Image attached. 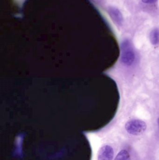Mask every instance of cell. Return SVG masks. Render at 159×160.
<instances>
[{"label": "cell", "mask_w": 159, "mask_h": 160, "mask_svg": "<svg viewBox=\"0 0 159 160\" xmlns=\"http://www.w3.org/2000/svg\"><path fill=\"white\" fill-rule=\"evenodd\" d=\"M114 160H130V156L127 150L123 149L117 154Z\"/></svg>", "instance_id": "cell-6"}, {"label": "cell", "mask_w": 159, "mask_h": 160, "mask_svg": "<svg viewBox=\"0 0 159 160\" xmlns=\"http://www.w3.org/2000/svg\"><path fill=\"white\" fill-rule=\"evenodd\" d=\"M150 40L153 45H157L159 43V30L157 28L152 30L150 33Z\"/></svg>", "instance_id": "cell-5"}, {"label": "cell", "mask_w": 159, "mask_h": 160, "mask_svg": "<svg viewBox=\"0 0 159 160\" xmlns=\"http://www.w3.org/2000/svg\"><path fill=\"white\" fill-rule=\"evenodd\" d=\"M114 151L111 146L105 145L101 148L98 153V160H112Z\"/></svg>", "instance_id": "cell-3"}, {"label": "cell", "mask_w": 159, "mask_h": 160, "mask_svg": "<svg viewBox=\"0 0 159 160\" xmlns=\"http://www.w3.org/2000/svg\"><path fill=\"white\" fill-rule=\"evenodd\" d=\"M125 129L128 133L133 135H141L145 132L147 126L144 121L140 119H132L126 123Z\"/></svg>", "instance_id": "cell-2"}, {"label": "cell", "mask_w": 159, "mask_h": 160, "mask_svg": "<svg viewBox=\"0 0 159 160\" xmlns=\"http://www.w3.org/2000/svg\"><path fill=\"white\" fill-rule=\"evenodd\" d=\"M108 14L112 20L117 25H122L123 22V17L118 8L115 7H110L108 9Z\"/></svg>", "instance_id": "cell-4"}, {"label": "cell", "mask_w": 159, "mask_h": 160, "mask_svg": "<svg viewBox=\"0 0 159 160\" xmlns=\"http://www.w3.org/2000/svg\"><path fill=\"white\" fill-rule=\"evenodd\" d=\"M121 62L126 65H132L135 61V55L131 43L129 40H125L121 44Z\"/></svg>", "instance_id": "cell-1"}, {"label": "cell", "mask_w": 159, "mask_h": 160, "mask_svg": "<svg viewBox=\"0 0 159 160\" xmlns=\"http://www.w3.org/2000/svg\"><path fill=\"white\" fill-rule=\"evenodd\" d=\"M142 2L146 4H153L156 3L158 0H142Z\"/></svg>", "instance_id": "cell-7"}, {"label": "cell", "mask_w": 159, "mask_h": 160, "mask_svg": "<svg viewBox=\"0 0 159 160\" xmlns=\"http://www.w3.org/2000/svg\"><path fill=\"white\" fill-rule=\"evenodd\" d=\"M158 126L159 127V118H158Z\"/></svg>", "instance_id": "cell-8"}]
</instances>
